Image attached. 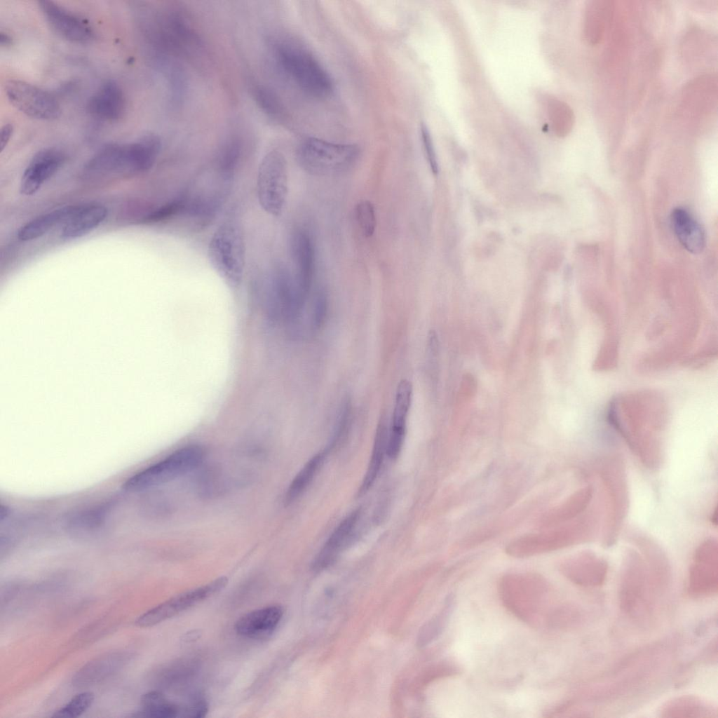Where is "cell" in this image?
Here are the masks:
<instances>
[{
	"mask_svg": "<svg viewBox=\"0 0 718 718\" xmlns=\"http://www.w3.org/2000/svg\"><path fill=\"white\" fill-rule=\"evenodd\" d=\"M213 269L231 286L240 284L245 269V246L242 224L236 212L216 229L208 248Z\"/></svg>",
	"mask_w": 718,
	"mask_h": 718,
	"instance_id": "1",
	"label": "cell"
},
{
	"mask_svg": "<svg viewBox=\"0 0 718 718\" xmlns=\"http://www.w3.org/2000/svg\"><path fill=\"white\" fill-rule=\"evenodd\" d=\"M360 149L353 144L337 143L317 137L303 140L297 150V161L307 173L332 176L350 170L357 162Z\"/></svg>",
	"mask_w": 718,
	"mask_h": 718,
	"instance_id": "2",
	"label": "cell"
},
{
	"mask_svg": "<svg viewBox=\"0 0 718 718\" xmlns=\"http://www.w3.org/2000/svg\"><path fill=\"white\" fill-rule=\"evenodd\" d=\"M278 60L285 72L306 93L316 98H325L332 95V79L310 52L287 44L278 48Z\"/></svg>",
	"mask_w": 718,
	"mask_h": 718,
	"instance_id": "3",
	"label": "cell"
},
{
	"mask_svg": "<svg viewBox=\"0 0 718 718\" xmlns=\"http://www.w3.org/2000/svg\"><path fill=\"white\" fill-rule=\"evenodd\" d=\"M204 455V450L200 446L182 447L131 476L123 484V489L140 492L169 482L198 467Z\"/></svg>",
	"mask_w": 718,
	"mask_h": 718,
	"instance_id": "4",
	"label": "cell"
},
{
	"mask_svg": "<svg viewBox=\"0 0 718 718\" xmlns=\"http://www.w3.org/2000/svg\"><path fill=\"white\" fill-rule=\"evenodd\" d=\"M257 194L260 206L270 215L280 216L288 194L287 162L278 151L268 152L262 159L257 172Z\"/></svg>",
	"mask_w": 718,
	"mask_h": 718,
	"instance_id": "5",
	"label": "cell"
},
{
	"mask_svg": "<svg viewBox=\"0 0 718 718\" xmlns=\"http://www.w3.org/2000/svg\"><path fill=\"white\" fill-rule=\"evenodd\" d=\"M5 91L11 104L29 117L50 121L60 116V107L57 99L32 83L9 80L6 83Z\"/></svg>",
	"mask_w": 718,
	"mask_h": 718,
	"instance_id": "6",
	"label": "cell"
},
{
	"mask_svg": "<svg viewBox=\"0 0 718 718\" xmlns=\"http://www.w3.org/2000/svg\"><path fill=\"white\" fill-rule=\"evenodd\" d=\"M228 583L220 576L205 585L178 594L140 615L136 626L147 628L169 619L221 591Z\"/></svg>",
	"mask_w": 718,
	"mask_h": 718,
	"instance_id": "7",
	"label": "cell"
},
{
	"mask_svg": "<svg viewBox=\"0 0 718 718\" xmlns=\"http://www.w3.org/2000/svg\"><path fill=\"white\" fill-rule=\"evenodd\" d=\"M39 5L48 22L63 38L79 43L95 39L94 29L86 19L52 1H40Z\"/></svg>",
	"mask_w": 718,
	"mask_h": 718,
	"instance_id": "8",
	"label": "cell"
},
{
	"mask_svg": "<svg viewBox=\"0 0 718 718\" xmlns=\"http://www.w3.org/2000/svg\"><path fill=\"white\" fill-rule=\"evenodd\" d=\"M290 245L294 266L292 273L301 297L306 302L314 271L315 251L313 241L306 230L297 229L292 233Z\"/></svg>",
	"mask_w": 718,
	"mask_h": 718,
	"instance_id": "9",
	"label": "cell"
},
{
	"mask_svg": "<svg viewBox=\"0 0 718 718\" xmlns=\"http://www.w3.org/2000/svg\"><path fill=\"white\" fill-rule=\"evenodd\" d=\"M65 155L55 148H47L37 152L25 170L20 181L21 194L32 196L63 165Z\"/></svg>",
	"mask_w": 718,
	"mask_h": 718,
	"instance_id": "10",
	"label": "cell"
},
{
	"mask_svg": "<svg viewBox=\"0 0 718 718\" xmlns=\"http://www.w3.org/2000/svg\"><path fill=\"white\" fill-rule=\"evenodd\" d=\"M126 109V97L122 88L114 81L102 83L89 98L86 109L93 117L105 121L121 118Z\"/></svg>",
	"mask_w": 718,
	"mask_h": 718,
	"instance_id": "11",
	"label": "cell"
},
{
	"mask_svg": "<svg viewBox=\"0 0 718 718\" xmlns=\"http://www.w3.org/2000/svg\"><path fill=\"white\" fill-rule=\"evenodd\" d=\"M412 397V385L402 379L398 385L391 428L387 441V456L395 459L399 455L404 442L406 422Z\"/></svg>",
	"mask_w": 718,
	"mask_h": 718,
	"instance_id": "12",
	"label": "cell"
},
{
	"mask_svg": "<svg viewBox=\"0 0 718 718\" xmlns=\"http://www.w3.org/2000/svg\"><path fill=\"white\" fill-rule=\"evenodd\" d=\"M124 175H137L149 170L159 154L161 142L153 134L141 137L128 144H123Z\"/></svg>",
	"mask_w": 718,
	"mask_h": 718,
	"instance_id": "13",
	"label": "cell"
},
{
	"mask_svg": "<svg viewBox=\"0 0 718 718\" xmlns=\"http://www.w3.org/2000/svg\"><path fill=\"white\" fill-rule=\"evenodd\" d=\"M283 614L280 605H271L251 611L241 616L236 622V633L247 638L265 637L276 629Z\"/></svg>",
	"mask_w": 718,
	"mask_h": 718,
	"instance_id": "14",
	"label": "cell"
},
{
	"mask_svg": "<svg viewBox=\"0 0 718 718\" xmlns=\"http://www.w3.org/2000/svg\"><path fill=\"white\" fill-rule=\"evenodd\" d=\"M107 215V209L100 204L74 205L69 217L63 224L61 237L70 239L85 236L97 227Z\"/></svg>",
	"mask_w": 718,
	"mask_h": 718,
	"instance_id": "15",
	"label": "cell"
},
{
	"mask_svg": "<svg viewBox=\"0 0 718 718\" xmlns=\"http://www.w3.org/2000/svg\"><path fill=\"white\" fill-rule=\"evenodd\" d=\"M360 515V509H356L341 520L316 555L313 562V569L319 571L326 568L335 560L353 534Z\"/></svg>",
	"mask_w": 718,
	"mask_h": 718,
	"instance_id": "16",
	"label": "cell"
},
{
	"mask_svg": "<svg viewBox=\"0 0 718 718\" xmlns=\"http://www.w3.org/2000/svg\"><path fill=\"white\" fill-rule=\"evenodd\" d=\"M671 223L681 245L689 252L698 254L705 245V232L700 224L685 209L677 208L671 214Z\"/></svg>",
	"mask_w": 718,
	"mask_h": 718,
	"instance_id": "17",
	"label": "cell"
},
{
	"mask_svg": "<svg viewBox=\"0 0 718 718\" xmlns=\"http://www.w3.org/2000/svg\"><path fill=\"white\" fill-rule=\"evenodd\" d=\"M123 653H111L100 656L83 666L72 679L77 687H85L99 682L118 670L126 662Z\"/></svg>",
	"mask_w": 718,
	"mask_h": 718,
	"instance_id": "18",
	"label": "cell"
},
{
	"mask_svg": "<svg viewBox=\"0 0 718 718\" xmlns=\"http://www.w3.org/2000/svg\"><path fill=\"white\" fill-rule=\"evenodd\" d=\"M388 435L387 420L386 417L383 415L381 416L376 429L370 460L358 489V496L365 494L371 488L380 473L384 456L387 452Z\"/></svg>",
	"mask_w": 718,
	"mask_h": 718,
	"instance_id": "19",
	"label": "cell"
},
{
	"mask_svg": "<svg viewBox=\"0 0 718 718\" xmlns=\"http://www.w3.org/2000/svg\"><path fill=\"white\" fill-rule=\"evenodd\" d=\"M74 205L65 206L40 215L22 226L18 231V238L22 241H29L40 238L53 226L64 224L72 214Z\"/></svg>",
	"mask_w": 718,
	"mask_h": 718,
	"instance_id": "20",
	"label": "cell"
},
{
	"mask_svg": "<svg viewBox=\"0 0 718 718\" xmlns=\"http://www.w3.org/2000/svg\"><path fill=\"white\" fill-rule=\"evenodd\" d=\"M320 451L312 456L294 477L285 494L284 503L288 506L295 501L313 481L328 452Z\"/></svg>",
	"mask_w": 718,
	"mask_h": 718,
	"instance_id": "21",
	"label": "cell"
},
{
	"mask_svg": "<svg viewBox=\"0 0 718 718\" xmlns=\"http://www.w3.org/2000/svg\"><path fill=\"white\" fill-rule=\"evenodd\" d=\"M142 710L133 717L151 718H173L179 717L180 707L172 703L158 691H151L141 698Z\"/></svg>",
	"mask_w": 718,
	"mask_h": 718,
	"instance_id": "22",
	"label": "cell"
},
{
	"mask_svg": "<svg viewBox=\"0 0 718 718\" xmlns=\"http://www.w3.org/2000/svg\"><path fill=\"white\" fill-rule=\"evenodd\" d=\"M713 710L694 697H681L670 701L663 710L665 717H709Z\"/></svg>",
	"mask_w": 718,
	"mask_h": 718,
	"instance_id": "23",
	"label": "cell"
},
{
	"mask_svg": "<svg viewBox=\"0 0 718 718\" xmlns=\"http://www.w3.org/2000/svg\"><path fill=\"white\" fill-rule=\"evenodd\" d=\"M110 508L111 505L107 503L74 513L68 518L67 526L81 531L97 529L104 523Z\"/></svg>",
	"mask_w": 718,
	"mask_h": 718,
	"instance_id": "24",
	"label": "cell"
},
{
	"mask_svg": "<svg viewBox=\"0 0 718 718\" xmlns=\"http://www.w3.org/2000/svg\"><path fill=\"white\" fill-rule=\"evenodd\" d=\"M328 309L327 298L324 291L319 290L315 294L307 311V323L309 332L319 330L323 325Z\"/></svg>",
	"mask_w": 718,
	"mask_h": 718,
	"instance_id": "25",
	"label": "cell"
},
{
	"mask_svg": "<svg viewBox=\"0 0 718 718\" xmlns=\"http://www.w3.org/2000/svg\"><path fill=\"white\" fill-rule=\"evenodd\" d=\"M95 696L92 692L83 691L74 696L69 703L57 710L53 717H77L92 705Z\"/></svg>",
	"mask_w": 718,
	"mask_h": 718,
	"instance_id": "26",
	"label": "cell"
},
{
	"mask_svg": "<svg viewBox=\"0 0 718 718\" xmlns=\"http://www.w3.org/2000/svg\"><path fill=\"white\" fill-rule=\"evenodd\" d=\"M257 105L267 115L277 118L283 112V106L277 95L268 87L258 86L254 90Z\"/></svg>",
	"mask_w": 718,
	"mask_h": 718,
	"instance_id": "27",
	"label": "cell"
},
{
	"mask_svg": "<svg viewBox=\"0 0 718 718\" xmlns=\"http://www.w3.org/2000/svg\"><path fill=\"white\" fill-rule=\"evenodd\" d=\"M355 217L363 236L366 238L371 237L377 226L373 204L369 201H360L355 208Z\"/></svg>",
	"mask_w": 718,
	"mask_h": 718,
	"instance_id": "28",
	"label": "cell"
},
{
	"mask_svg": "<svg viewBox=\"0 0 718 718\" xmlns=\"http://www.w3.org/2000/svg\"><path fill=\"white\" fill-rule=\"evenodd\" d=\"M420 133L428 163L432 172L436 174L438 170L437 158L430 132L424 123L420 126Z\"/></svg>",
	"mask_w": 718,
	"mask_h": 718,
	"instance_id": "29",
	"label": "cell"
},
{
	"mask_svg": "<svg viewBox=\"0 0 718 718\" xmlns=\"http://www.w3.org/2000/svg\"><path fill=\"white\" fill-rule=\"evenodd\" d=\"M208 710L206 701L202 698H196L184 707H180L179 717L201 718L205 716Z\"/></svg>",
	"mask_w": 718,
	"mask_h": 718,
	"instance_id": "30",
	"label": "cell"
},
{
	"mask_svg": "<svg viewBox=\"0 0 718 718\" xmlns=\"http://www.w3.org/2000/svg\"><path fill=\"white\" fill-rule=\"evenodd\" d=\"M13 133V126L11 123L4 125L1 130V151H3L8 143Z\"/></svg>",
	"mask_w": 718,
	"mask_h": 718,
	"instance_id": "31",
	"label": "cell"
},
{
	"mask_svg": "<svg viewBox=\"0 0 718 718\" xmlns=\"http://www.w3.org/2000/svg\"><path fill=\"white\" fill-rule=\"evenodd\" d=\"M12 43V38L11 36L4 32H1L0 34V44L1 46H8Z\"/></svg>",
	"mask_w": 718,
	"mask_h": 718,
	"instance_id": "32",
	"label": "cell"
},
{
	"mask_svg": "<svg viewBox=\"0 0 718 718\" xmlns=\"http://www.w3.org/2000/svg\"><path fill=\"white\" fill-rule=\"evenodd\" d=\"M199 631L194 630L185 634L183 637V640L185 642H190L196 639L199 637Z\"/></svg>",
	"mask_w": 718,
	"mask_h": 718,
	"instance_id": "33",
	"label": "cell"
}]
</instances>
